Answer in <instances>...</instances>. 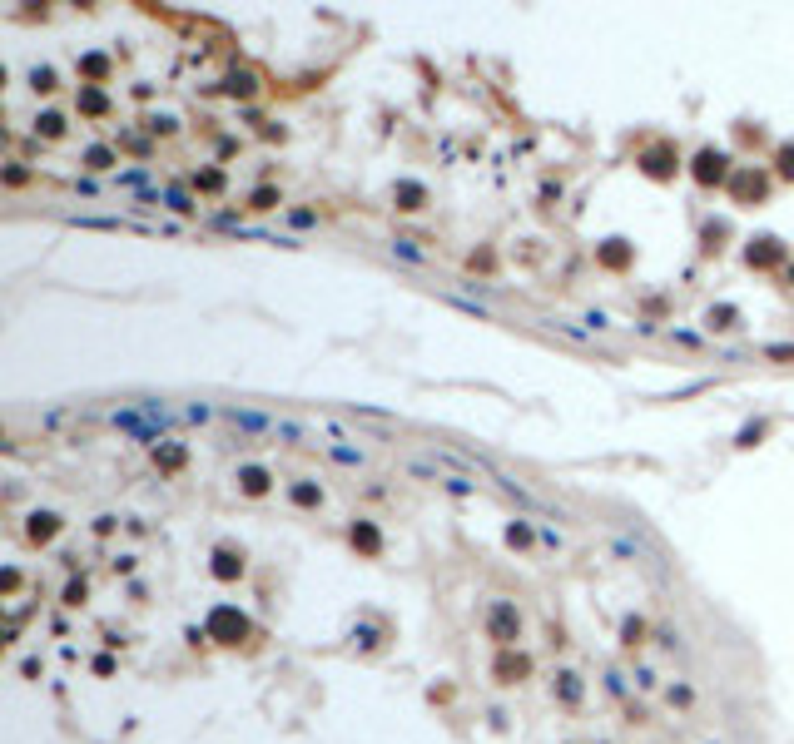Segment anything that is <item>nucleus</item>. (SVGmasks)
Masks as SVG:
<instances>
[{
	"instance_id": "f257e3e1",
	"label": "nucleus",
	"mask_w": 794,
	"mask_h": 744,
	"mask_svg": "<svg viewBox=\"0 0 794 744\" xmlns=\"http://www.w3.org/2000/svg\"><path fill=\"white\" fill-rule=\"evenodd\" d=\"M690 174H695V184H730L734 179V164H730V154L725 149H700L695 154V164H690Z\"/></svg>"
},
{
	"instance_id": "f03ea898",
	"label": "nucleus",
	"mask_w": 794,
	"mask_h": 744,
	"mask_svg": "<svg viewBox=\"0 0 794 744\" xmlns=\"http://www.w3.org/2000/svg\"><path fill=\"white\" fill-rule=\"evenodd\" d=\"M765 189H769V179H765V174H755V169H734V179H730L734 204H760V199H765Z\"/></svg>"
},
{
	"instance_id": "7ed1b4c3",
	"label": "nucleus",
	"mask_w": 794,
	"mask_h": 744,
	"mask_svg": "<svg viewBox=\"0 0 794 744\" xmlns=\"http://www.w3.org/2000/svg\"><path fill=\"white\" fill-rule=\"evenodd\" d=\"M229 427H239V432H278V417H268V412H253V407H223L218 412Z\"/></svg>"
},
{
	"instance_id": "20e7f679",
	"label": "nucleus",
	"mask_w": 794,
	"mask_h": 744,
	"mask_svg": "<svg viewBox=\"0 0 794 744\" xmlns=\"http://www.w3.org/2000/svg\"><path fill=\"white\" fill-rule=\"evenodd\" d=\"M115 427H120V432H130V437H139V442H154V447L164 442V437H159V427H154V422H149V417H144L139 407H125V412H115Z\"/></svg>"
},
{
	"instance_id": "39448f33",
	"label": "nucleus",
	"mask_w": 794,
	"mask_h": 744,
	"mask_svg": "<svg viewBox=\"0 0 794 744\" xmlns=\"http://www.w3.org/2000/svg\"><path fill=\"white\" fill-rule=\"evenodd\" d=\"M234 482H239V491H244V496H263V491L273 486L268 467H239V477H234Z\"/></svg>"
},
{
	"instance_id": "423d86ee",
	"label": "nucleus",
	"mask_w": 794,
	"mask_h": 744,
	"mask_svg": "<svg viewBox=\"0 0 794 744\" xmlns=\"http://www.w3.org/2000/svg\"><path fill=\"white\" fill-rule=\"evenodd\" d=\"M641 164H646V174H650V179H670L675 169H680V159H675L670 149H650V154H646Z\"/></svg>"
},
{
	"instance_id": "0eeeda50",
	"label": "nucleus",
	"mask_w": 794,
	"mask_h": 744,
	"mask_svg": "<svg viewBox=\"0 0 794 744\" xmlns=\"http://www.w3.org/2000/svg\"><path fill=\"white\" fill-rule=\"evenodd\" d=\"M546 328L561 332V337H571V342H586V348H596V332L581 328V323H571V318H546Z\"/></svg>"
},
{
	"instance_id": "6e6552de",
	"label": "nucleus",
	"mask_w": 794,
	"mask_h": 744,
	"mask_svg": "<svg viewBox=\"0 0 794 744\" xmlns=\"http://www.w3.org/2000/svg\"><path fill=\"white\" fill-rule=\"evenodd\" d=\"M184 456H189V451H184L179 442H159V447H154V467H159V472H179Z\"/></svg>"
},
{
	"instance_id": "1a4fd4ad",
	"label": "nucleus",
	"mask_w": 794,
	"mask_h": 744,
	"mask_svg": "<svg viewBox=\"0 0 794 744\" xmlns=\"http://www.w3.org/2000/svg\"><path fill=\"white\" fill-rule=\"evenodd\" d=\"M745 258H750V263H760V268H769V263H779V258H784V248H779L774 239H755V244L745 248Z\"/></svg>"
},
{
	"instance_id": "9d476101",
	"label": "nucleus",
	"mask_w": 794,
	"mask_h": 744,
	"mask_svg": "<svg viewBox=\"0 0 794 744\" xmlns=\"http://www.w3.org/2000/svg\"><path fill=\"white\" fill-rule=\"evenodd\" d=\"M115 164H120V154L109 144H90L85 149V169H95V174H104V169H115Z\"/></svg>"
},
{
	"instance_id": "9b49d317",
	"label": "nucleus",
	"mask_w": 794,
	"mask_h": 744,
	"mask_svg": "<svg viewBox=\"0 0 794 744\" xmlns=\"http://www.w3.org/2000/svg\"><path fill=\"white\" fill-rule=\"evenodd\" d=\"M55 531H60V517H55V511H35L30 517V541H50Z\"/></svg>"
},
{
	"instance_id": "f8f14e48",
	"label": "nucleus",
	"mask_w": 794,
	"mask_h": 744,
	"mask_svg": "<svg viewBox=\"0 0 794 744\" xmlns=\"http://www.w3.org/2000/svg\"><path fill=\"white\" fill-rule=\"evenodd\" d=\"M35 134L40 139H60L65 134V114H55V109H45L40 120H35Z\"/></svg>"
},
{
	"instance_id": "ddd939ff",
	"label": "nucleus",
	"mask_w": 794,
	"mask_h": 744,
	"mask_svg": "<svg viewBox=\"0 0 794 744\" xmlns=\"http://www.w3.org/2000/svg\"><path fill=\"white\" fill-rule=\"evenodd\" d=\"M298 506H323V486L318 482H293V491H288Z\"/></svg>"
},
{
	"instance_id": "4468645a",
	"label": "nucleus",
	"mask_w": 794,
	"mask_h": 744,
	"mask_svg": "<svg viewBox=\"0 0 794 744\" xmlns=\"http://www.w3.org/2000/svg\"><path fill=\"white\" fill-rule=\"evenodd\" d=\"M328 456H333V462H343V467H363V451L358 447H343V442H328Z\"/></svg>"
},
{
	"instance_id": "2eb2a0df",
	"label": "nucleus",
	"mask_w": 794,
	"mask_h": 744,
	"mask_svg": "<svg viewBox=\"0 0 794 744\" xmlns=\"http://www.w3.org/2000/svg\"><path fill=\"white\" fill-rule=\"evenodd\" d=\"M397 199H403V204H397V209H422V199H427V189H422V184H397Z\"/></svg>"
},
{
	"instance_id": "dca6fc26",
	"label": "nucleus",
	"mask_w": 794,
	"mask_h": 744,
	"mask_svg": "<svg viewBox=\"0 0 794 744\" xmlns=\"http://www.w3.org/2000/svg\"><path fill=\"white\" fill-rule=\"evenodd\" d=\"M392 258H408V263H427L422 248H412V239H392Z\"/></svg>"
},
{
	"instance_id": "f3484780",
	"label": "nucleus",
	"mask_w": 794,
	"mask_h": 744,
	"mask_svg": "<svg viewBox=\"0 0 794 744\" xmlns=\"http://www.w3.org/2000/svg\"><path fill=\"white\" fill-rule=\"evenodd\" d=\"M223 94H244V99H249V94H253V75H249V70H244V75H229V80H223Z\"/></svg>"
},
{
	"instance_id": "a211bd4d",
	"label": "nucleus",
	"mask_w": 794,
	"mask_h": 744,
	"mask_svg": "<svg viewBox=\"0 0 794 744\" xmlns=\"http://www.w3.org/2000/svg\"><path fill=\"white\" fill-rule=\"evenodd\" d=\"M80 70H85L90 80H104V75H109V60H104V55H85V60H80Z\"/></svg>"
},
{
	"instance_id": "6ab92c4d",
	"label": "nucleus",
	"mask_w": 794,
	"mask_h": 744,
	"mask_svg": "<svg viewBox=\"0 0 794 744\" xmlns=\"http://www.w3.org/2000/svg\"><path fill=\"white\" fill-rule=\"evenodd\" d=\"M774 169H779V179H794V144H779V154H774Z\"/></svg>"
},
{
	"instance_id": "aec40b11",
	"label": "nucleus",
	"mask_w": 794,
	"mask_h": 744,
	"mask_svg": "<svg viewBox=\"0 0 794 744\" xmlns=\"http://www.w3.org/2000/svg\"><path fill=\"white\" fill-rule=\"evenodd\" d=\"M214 561H218V566H214V570H218V576H239V570H244V561H239L234 551H218Z\"/></svg>"
},
{
	"instance_id": "412c9836",
	"label": "nucleus",
	"mask_w": 794,
	"mask_h": 744,
	"mask_svg": "<svg viewBox=\"0 0 794 744\" xmlns=\"http://www.w3.org/2000/svg\"><path fill=\"white\" fill-rule=\"evenodd\" d=\"M30 85H35L40 94H50V90H55V70H50V65H35V70H30Z\"/></svg>"
},
{
	"instance_id": "4be33fe9",
	"label": "nucleus",
	"mask_w": 794,
	"mask_h": 744,
	"mask_svg": "<svg viewBox=\"0 0 794 744\" xmlns=\"http://www.w3.org/2000/svg\"><path fill=\"white\" fill-rule=\"evenodd\" d=\"M278 204H283V199H278L273 189H253V194H249V209H258V213H263V209H278Z\"/></svg>"
},
{
	"instance_id": "5701e85b",
	"label": "nucleus",
	"mask_w": 794,
	"mask_h": 744,
	"mask_svg": "<svg viewBox=\"0 0 794 744\" xmlns=\"http://www.w3.org/2000/svg\"><path fill=\"white\" fill-rule=\"evenodd\" d=\"M353 541H358L363 551H377V531H372L368 521H358V526H353Z\"/></svg>"
},
{
	"instance_id": "b1692460",
	"label": "nucleus",
	"mask_w": 794,
	"mask_h": 744,
	"mask_svg": "<svg viewBox=\"0 0 794 744\" xmlns=\"http://www.w3.org/2000/svg\"><path fill=\"white\" fill-rule=\"evenodd\" d=\"M670 342H680V348H705V337L700 332H685V328H670Z\"/></svg>"
},
{
	"instance_id": "393cba45",
	"label": "nucleus",
	"mask_w": 794,
	"mask_h": 744,
	"mask_svg": "<svg viewBox=\"0 0 794 744\" xmlns=\"http://www.w3.org/2000/svg\"><path fill=\"white\" fill-rule=\"evenodd\" d=\"M104 104H109V99H104L99 90H85V94H80V109H90V114H104Z\"/></svg>"
},
{
	"instance_id": "a878e982",
	"label": "nucleus",
	"mask_w": 794,
	"mask_h": 744,
	"mask_svg": "<svg viewBox=\"0 0 794 744\" xmlns=\"http://www.w3.org/2000/svg\"><path fill=\"white\" fill-rule=\"evenodd\" d=\"M626 258H631V253H626V248H620V239H615V244H611V248L601 253V263H606V268H620V263H626Z\"/></svg>"
},
{
	"instance_id": "bb28decb",
	"label": "nucleus",
	"mask_w": 794,
	"mask_h": 744,
	"mask_svg": "<svg viewBox=\"0 0 794 744\" xmlns=\"http://www.w3.org/2000/svg\"><path fill=\"white\" fill-rule=\"evenodd\" d=\"M506 541H512V546H527V541H531V526H527V521H512V526H506Z\"/></svg>"
},
{
	"instance_id": "cd10ccee",
	"label": "nucleus",
	"mask_w": 794,
	"mask_h": 744,
	"mask_svg": "<svg viewBox=\"0 0 794 744\" xmlns=\"http://www.w3.org/2000/svg\"><path fill=\"white\" fill-rule=\"evenodd\" d=\"M760 437H765V422H750V427L740 432V442H734V447H760Z\"/></svg>"
},
{
	"instance_id": "c85d7f7f",
	"label": "nucleus",
	"mask_w": 794,
	"mask_h": 744,
	"mask_svg": "<svg viewBox=\"0 0 794 744\" xmlns=\"http://www.w3.org/2000/svg\"><path fill=\"white\" fill-rule=\"evenodd\" d=\"M288 223H293V228H313L318 213H313V209H288Z\"/></svg>"
},
{
	"instance_id": "c756f323",
	"label": "nucleus",
	"mask_w": 794,
	"mask_h": 744,
	"mask_svg": "<svg viewBox=\"0 0 794 744\" xmlns=\"http://www.w3.org/2000/svg\"><path fill=\"white\" fill-rule=\"evenodd\" d=\"M144 179H149V169H144V164H134V169H125V174H120V184H130V189H139Z\"/></svg>"
},
{
	"instance_id": "7c9ffc66",
	"label": "nucleus",
	"mask_w": 794,
	"mask_h": 744,
	"mask_svg": "<svg viewBox=\"0 0 794 744\" xmlns=\"http://www.w3.org/2000/svg\"><path fill=\"white\" fill-rule=\"evenodd\" d=\"M194 189H223V174L209 169V174H194Z\"/></svg>"
},
{
	"instance_id": "2f4dec72",
	"label": "nucleus",
	"mask_w": 794,
	"mask_h": 744,
	"mask_svg": "<svg viewBox=\"0 0 794 744\" xmlns=\"http://www.w3.org/2000/svg\"><path fill=\"white\" fill-rule=\"evenodd\" d=\"M214 417V407L209 402H194V407H184V422H209Z\"/></svg>"
},
{
	"instance_id": "473e14b6",
	"label": "nucleus",
	"mask_w": 794,
	"mask_h": 744,
	"mask_svg": "<svg viewBox=\"0 0 794 744\" xmlns=\"http://www.w3.org/2000/svg\"><path fill=\"white\" fill-rule=\"evenodd\" d=\"M25 179H30V174H25V169H20V164H6V184H11V189H20Z\"/></svg>"
},
{
	"instance_id": "72a5a7b5",
	"label": "nucleus",
	"mask_w": 794,
	"mask_h": 744,
	"mask_svg": "<svg viewBox=\"0 0 794 744\" xmlns=\"http://www.w3.org/2000/svg\"><path fill=\"white\" fill-rule=\"evenodd\" d=\"M278 437H288V442H303V427H298V422H283V417H278Z\"/></svg>"
},
{
	"instance_id": "f704fd0d",
	"label": "nucleus",
	"mask_w": 794,
	"mask_h": 744,
	"mask_svg": "<svg viewBox=\"0 0 794 744\" xmlns=\"http://www.w3.org/2000/svg\"><path fill=\"white\" fill-rule=\"evenodd\" d=\"M730 318H734V308H720V313H715V308H710V328H734V323H730Z\"/></svg>"
}]
</instances>
